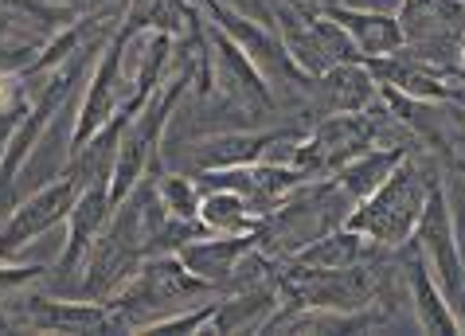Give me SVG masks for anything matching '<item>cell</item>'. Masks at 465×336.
I'll list each match as a JSON object with an SVG mask.
<instances>
[{
    "label": "cell",
    "instance_id": "18",
    "mask_svg": "<svg viewBox=\"0 0 465 336\" xmlns=\"http://www.w3.org/2000/svg\"><path fill=\"white\" fill-rule=\"evenodd\" d=\"M383 247L380 242H371L364 235H356V231L348 227H337L329 231V235L313 239L309 247L297 251L290 262H302V266H325V270H341V266H360V262H371Z\"/></svg>",
    "mask_w": 465,
    "mask_h": 336
},
{
    "label": "cell",
    "instance_id": "15",
    "mask_svg": "<svg viewBox=\"0 0 465 336\" xmlns=\"http://www.w3.org/2000/svg\"><path fill=\"white\" fill-rule=\"evenodd\" d=\"M254 247H258V231H247V235H200V239L184 242L176 254L192 274H200L203 282H212L219 293H227L239 274V262Z\"/></svg>",
    "mask_w": 465,
    "mask_h": 336
},
{
    "label": "cell",
    "instance_id": "5",
    "mask_svg": "<svg viewBox=\"0 0 465 336\" xmlns=\"http://www.w3.org/2000/svg\"><path fill=\"white\" fill-rule=\"evenodd\" d=\"M0 332H118L106 301L90 297H47V293H12L0 301Z\"/></svg>",
    "mask_w": 465,
    "mask_h": 336
},
{
    "label": "cell",
    "instance_id": "24",
    "mask_svg": "<svg viewBox=\"0 0 465 336\" xmlns=\"http://www.w3.org/2000/svg\"><path fill=\"white\" fill-rule=\"evenodd\" d=\"M446 168H454V173H458V176H461V180H465V161H461V157H454V161H450V164H446Z\"/></svg>",
    "mask_w": 465,
    "mask_h": 336
},
{
    "label": "cell",
    "instance_id": "20",
    "mask_svg": "<svg viewBox=\"0 0 465 336\" xmlns=\"http://www.w3.org/2000/svg\"><path fill=\"white\" fill-rule=\"evenodd\" d=\"M157 196L169 208V215L184 219V223H200V203H203V184L196 176L184 173H157Z\"/></svg>",
    "mask_w": 465,
    "mask_h": 336
},
{
    "label": "cell",
    "instance_id": "12",
    "mask_svg": "<svg viewBox=\"0 0 465 336\" xmlns=\"http://www.w3.org/2000/svg\"><path fill=\"white\" fill-rule=\"evenodd\" d=\"M110 180H114L110 173L90 176L83 184V192H79V200H74V208L67 215V247H63L59 270H55L59 282L79 278V270L86 266V254H90V247H94V239L102 235V227L110 223V215H114Z\"/></svg>",
    "mask_w": 465,
    "mask_h": 336
},
{
    "label": "cell",
    "instance_id": "9",
    "mask_svg": "<svg viewBox=\"0 0 465 336\" xmlns=\"http://www.w3.org/2000/svg\"><path fill=\"white\" fill-rule=\"evenodd\" d=\"M305 129H239V133H219L196 141L192 164L196 173H215V168H242V164H293V153L302 145Z\"/></svg>",
    "mask_w": 465,
    "mask_h": 336
},
{
    "label": "cell",
    "instance_id": "6",
    "mask_svg": "<svg viewBox=\"0 0 465 336\" xmlns=\"http://www.w3.org/2000/svg\"><path fill=\"white\" fill-rule=\"evenodd\" d=\"M383 118H371V110H352V114H325L305 129L302 145L293 153V164L313 176H332L360 153L376 149L383 133Z\"/></svg>",
    "mask_w": 465,
    "mask_h": 336
},
{
    "label": "cell",
    "instance_id": "10",
    "mask_svg": "<svg viewBox=\"0 0 465 336\" xmlns=\"http://www.w3.org/2000/svg\"><path fill=\"white\" fill-rule=\"evenodd\" d=\"M208 44H212V79H215L219 98L235 102L251 118H266V114L282 110L274 86L262 79V71L251 63V55L212 20H208Z\"/></svg>",
    "mask_w": 465,
    "mask_h": 336
},
{
    "label": "cell",
    "instance_id": "21",
    "mask_svg": "<svg viewBox=\"0 0 465 336\" xmlns=\"http://www.w3.org/2000/svg\"><path fill=\"white\" fill-rule=\"evenodd\" d=\"M28 102H32V90L20 74H0V157L12 145V133H16Z\"/></svg>",
    "mask_w": 465,
    "mask_h": 336
},
{
    "label": "cell",
    "instance_id": "23",
    "mask_svg": "<svg viewBox=\"0 0 465 336\" xmlns=\"http://www.w3.org/2000/svg\"><path fill=\"white\" fill-rule=\"evenodd\" d=\"M302 5H313V8H332V5H352V0H302Z\"/></svg>",
    "mask_w": 465,
    "mask_h": 336
},
{
    "label": "cell",
    "instance_id": "11",
    "mask_svg": "<svg viewBox=\"0 0 465 336\" xmlns=\"http://www.w3.org/2000/svg\"><path fill=\"white\" fill-rule=\"evenodd\" d=\"M364 67L371 71V79L383 86H395L399 94H411L419 102H450V106H461L465 102V74H450L434 63H426L419 55H411L407 47L391 51V55H371L364 59Z\"/></svg>",
    "mask_w": 465,
    "mask_h": 336
},
{
    "label": "cell",
    "instance_id": "1",
    "mask_svg": "<svg viewBox=\"0 0 465 336\" xmlns=\"http://www.w3.org/2000/svg\"><path fill=\"white\" fill-rule=\"evenodd\" d=\"M212 297H219V290L200 274H192L180 262V254H153L118 293L106 297V305L118 332H149L157 321L196 309Z\"/></svg>",
    "mask_w": 465,
    "mask_h": 336
},
{
    "label": "cell",
    "instance_id": "7",
    "mask_svg": "<svg viewBox=\"0 0 465 336\" xmlns=\"http://www.w3.org/2000/svg\"><path fill=\"white\" fill-rule=\"evenodd\" d=\"M141 40V35H129V32H110L106 47L98 51V63L90 71V83H86V94H83V106L74 110V125H71V153H79L98 129H106L114 122L129 98H134L137 83H125V47Z\"/></svg>",
    "mask_w": 465,
    "mask_h": 336
},
{
    "label": "cell",
    "instance_id": "4",
    "mask_svg": "<svg viewBox=\"0 0 465 336\" xmlns=\"http://www.w3.org/2000/svg\"><path fill=\"white\" fill-rule=\"evenodd\" d=\"M106 40H110V35L86 44L74 59H67L59 71H51V79L40 90H32V102H28V110H24L16 133H12V145L5 149V157H0V203H16V176H20V168L28 164L32 149L40 145V137L47 133V125L55 122V114L67 106V98L74 94V86L83 83V74L90 67V55L106 47Z\"/></svg>",
    "mask_w": 465,
    "mask_h": 336
},
{
    "label": "cell",
    "instance_id": "2",
    "mask_svg": "<svg viewBox=\"0 0 465 336\" xmlns=\"http://www.w3.org/2000/svg\"><path fill=\"white\" fill-rule=\"evenodd\" d=\"M430 157H434L430 149L407 153L403 164L371 196H364L348 212L344 227L380 242V247H403L415 235L422 208H426V192H430V176L438 173V164H430Z\"/></svg>",
    "mask_w": 465,
    "mask_h": 336
},
{
    "label": "cell",
    "instance_id": "25",
    "mask_svg": "<svg viewBox=\"0 0 465 336\" xmlns=\"http://www.w3.org/2000/svg\"><path fill=\"white\" fill-rule=\"evenodd\" d=\"M461 74H465V35H461Z\"/></svg>",
    "mask_w": 465,
    "mask_h": 336
},
{
    "label": "cell",
    "instance_id": "16",
    "mask_svg": "<svg viewBox=\"0 0 465 336\" xmlns=\"http://www.w3.org/2000/svg\"><path fill=\"white\" fill-rule=\"evenodd\" d=\"M329 20H337L341 28L348 32V40L356 44V51L364 59L371 55H391V51L403 47V24L391 12H368L356 5H332L325 8Z\"/></svg>",
    "mask_w": 465,
    "mask_h": 336
},
{
    "label": "cell",
    "instance_id": "17",
    "mask_svg": "<svg viewBox=\"0 0 465 336\" xmlns=\"http://www.w3.org/2000/svg\"><path fill=\"white\" fill-rule=\"evenodd\" d=\"M415 149H422V145H391V141H387V145H376V149L360 153L356 161H348L344 168H337L332 180L344 188L348 200L360 203L364 196H371V192H376L399 164H403L407 153H415Z\"/></svg>",
    "mask_w": 465,
    "mask_h": 336
},
{
    "label": "cell",
    "instance_id": "22",
    "mask_svg": "<svg viewBox=\"0 0 465 336\" xmlns=\"http://www.w3.org/2000/svg\"><path fill=\"white\" fill-rule=\"evenodd\" d=\"M51 274V270L44 262H0V301L12 293H20V290H28L32 282H44Z\"/></svg>",
    "mask_w": 465,
    "mask_h": 336
},
{
    "label": "cell",
    "instance_id": "3",
    "mask_svg": "<svg viewBox=\"0 0 465 336\" xmlns=\"http://www.w3.org/2000/svg\"><path fill=\"white\" fill-rule=\"evenodd\" d=\"M352 208L356 203L344 196V188L332 176L309 180V184L293 188L290 196L258 223V251H266L274 262L293 258L313 239L344 227V219Z\"/></svg>",
    "mask_w": 465,
    "mask_h": 336
},
{
    "label": "cell",
    "instance_id": "8",
    "mask_svg": "<svg viewBox=\"0 0 465 336\" xmlns=\"http://www.w3.org/2000/svg\"><path fill=\"white\" fill-rule=\"evenodd\" d=\"M86 180L79 173H71V168H63L59 180H51V184H44L35 196L28 200H16L12 203V215L5 231H0V262H12L28 242H35L40 235H47L51 227L67 223V215L74 208V200H79Z\"/></svg>",
    "mask_w": 465,
    "mask_h": 336
},
{
    "label": "cell",
    "instance_id": "13",
    "mask_svg": "<svg viewBox=\"0 0 465 336\" xmlns=\"http://www.w3.org/2000/svg\"><path fill=\"white\" fill-rule=\"evenodd\" d=\"M380 98V83L371 79L364 59L356 63H337L332 71L317 74L313 90H309V118H325V114H352V110H371Z\"/></svg>",
    "mask_w": 465,
    "mask_h": 336
},
{
    "label": "cell",
    "instance_id": "14",
    "mask_svg": "<svg viewBox=\"0 0 465 336\" xmlns=\"http://www.w3.org/2000/svg\"><path fill=\"white\" fill-rule=\"evenodd\" d=\"M403 274H407V297H411V309H415V321L422 332H465L461 317L454 313V305L446 301L438 278L430 274L426 266V254L419 251L415 239H407L403 247Z\"/></svg>",
    "mask_w": 465,
    "mask_h": 336
},
{
    "label": "cell",
    "instance_id": "19",
    "mask_svg": "<svg viewBox=\"0 0 465 336\" xmlns=\"http://www.w3.org/2000/svg\"><path fill=\"white\" fill-rule=\"evenodd\" d=\"M200 223L212 235H247V231H258L262 219L247 208V200L235 188H208L200 203Z\"/></svg>",
    "mask_w": 465,
    "mask_h": 336
}]
</instances>
